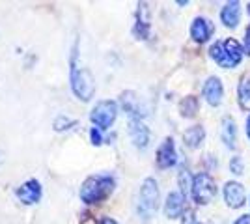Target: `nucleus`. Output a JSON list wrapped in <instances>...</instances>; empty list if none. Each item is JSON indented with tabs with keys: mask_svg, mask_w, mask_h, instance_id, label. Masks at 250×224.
<instances>
[{
	"mask_svg": "<svg viewBox=\"0 0 250 224\" xmlns=\"http://www.w3.org/2000/svg\"><path fill=\"white\" fill-rule=\"evenodd\" d=\"M114 191V178L110 176H90L81 187V200L86 204H97Z\"/></svg>",
	"mask_w": 250,
	"mask_h": 224,
	"instance_id": "obj_1",
	"label": "nucleus"
},
{
	"mask_svg": "<svg viewBox=\"0 0 250 224\" xmlns=\"http://www.w3.org/2000/svg\"><path fill=\"white\" fill-rule=\"evenodd\" d=\"M243 49H241L239 41H235L233 38H229L226 41H217L211 45V49H209V54H211V58L217 62L219 65L222 67H235V65L241 62V58H243Z\"/></svg>",
	"mask_w": 250,
	"mask_h": 224,
	"instance_id": "obj_2",
	"label": "nucleus"
},
{
	"mask_svg": "<svg viewBox=\"0 0 250 224\" xmlns=\"http://www.w3.org/2000/svg\"><path fill=\"white\" fill-rule=\"evenodd\" d=\"M159 207V187L153 178L144 180L138 192V213L144 219H149Z\"/></svg>",
	"mask_w": 250,
	"mask_h": 224,
	"instance_id": "obj_3",
	"label": "nucleus"
},
{
	"mask_svg": "<svg viewBox=\"0 0 250 224\" xmlns=\"http://www.w3.org/2000/svg\"><path fill=\"white\" fill-rule=\"evenodd\" d=\"M71 88L75 96L83 101H90L95 92V81L88 69H77L71 60Z\"/></svg>",
	"mask_w": 250,
	"mask_h": 224,
	"instance_id": "obj_4",
	"label": "nucleus"
},
{
	"mask_svg": "<svg viewBox=\"0 0 250 224\" xmlns=\"http://www.w3.org/2000/svg\"><path fill=\"white\" fill-rule=\"evenodd\" d=\"M215 194H217L215 180L206 172L198 174L194 178V182H192V198H194V202L200 204V205H206V204H209L215 198Z\"/></svg>",
	"mask_w": 250,
	"mask_h": 224,
	"instance_id": "obj_5",
	"label": "nucleus"
},
{
	"mask_svg": "<svg viewBox=\"0 0 250 224\" xmlns=\"http://www.w3.org/2000/svg\"><path fill=\"white\" fill-rule=\"evenodd\" d=\"M116 114H118V107H116L114 101H99L92 110L90 120L99 129H108L114 123Z\"/></svg>",
	"mask_w": 250,
	"mask_h": 224,
	"instance_id": "obj_6",
	"label": "nucleus"
},
{
	"mask_svg": "<svg viewBox=\"0 0 250 224\" xmlns=\"http://www.w3.org/2000/svg\"><path fill=\"white\" fill-rule=\"evenodd\" d=\"M224 200L229 207L233 209H239L245 205V200H247V192H245V187L237 182H228L226 187H224Z\"/></svg>",
	"mask_w": 250,
	"mask_h": 224,
	"instance_id": "obj_7",
	"label": "nucleus"
},
{
	"mask_svg": "<svg viewBox=\"0 0 250 224\" xmlns=\"http://www.w3.org/2000/svg\"><path fill=\"white\" fill-rule=\"evenodd\" d=\"M176 161L177 153L176 146H174V140L165 139V142L157 149V164H159V168H170V166L176 164Z\"/></svg>",
	"mask_w": 250,
	"mask_h": 224,
	"instance_id": "obj_8",
	"label": "nucleus"
},
{
	"mask_svg": "<svg viewBox=\"0 0 250 224\" xmlns=\"http://www.w3.org/2000/svg\"><path fill=\"white\" fill-rule=\"evenodd\" d=\"M15 194H17V198L22 204L30 205V204H36L42 198V185H40V182H36V180H28V182H24L17 189Z\"/></svg>",
	"mask_w": 250,
	"mask_h": 224,
	"instance_id": "obj_9",
	"label": "nucleus"
},
{
	"mask_svg": "<svg viewBox=\"0 0 250 224\" xmlns=\"http://www.w3.org/2000/svg\"><path fill=\"white\" fill-rule=\"evenodd\" d=\"M215 32V26H213V22L206 19V17H196L192 24H190V36H192V40L198 43H204L208 41L209 38L213 36Z\"/></svg>",
	"mask_w": 250,
	"mask_h": 224,
	"instance_id": "obj_10",
	"label": "nucleus"
},
{
	"mask_svg": "<svg viewBox=\"0 0 250 224\" xmlns=\"http://www.w3.org/2000/svg\"><path fill=\"white\" fill-rule=\"evenodd\" d=\"M222 96H224V88H222V81L217 79V77H209L204 84V97L209 105L217 107L220 101H222Z\"/></svg>",
	"mask_w": 250,
	"mask_h": 224,
	"instance_id": "obj_11",
	"label": "nucleus"
},
{
	"mask_svg": "<svg viewBox=\"0 0 250 224\" xmlns=\"http://www.w3.org/2000/svg\"><path fill=\"white\" fill-rule=\"evenodd\" d=\"M129 137L136 148H146L149 142V131L140 120H131L129 122Z\"/></svg>",
	"mask_w": 250,
	"mask_h": 224,
	"instance_id": "obj_12",
	"label": "nucleus"
},
{
	"mask_svg": "<svg viewBox=\"0 0 250 224\" xmlns=\"http://www.w3.org/2000/svg\"><path fill=\"white\" fill-rule=\"evenodd\" d=\"M185 211V196L181 192H170L165 204V215L168 219H177Z\"/></svg>",
	"mask_w": 250,
	"mask_h": 224,
	"instance_id": "obj_13",
	"label": "nucleus"
},
{
	"mask_svg": "<svg viewBox=\"0 0 250 224\" xmlns=\"http://www.w3.org/2000/svg\"><path fill=\"white\" fill-rule=\"evenodd\" d=\"M135 34L140 40H146L149 36V10L147 4L142 2L138 4V13H136V24H135Z\"/></svg>",
	"mask_w": 250,
	"mask_h": 224,
	"instance_id": "obj_14",
	"label": "nucleus"
},
{
	"mask_svg": "<svg viewBox=\"0 0 250 224\" xmlns=\"http://www.w3.org/2000/svg\"><path fill=\"white\" fill-rule=\"evenodd\" d=\"M220 21L224 22V26H228V28H235L241 21L239 2H228L220 11Z\"/></svg>",
	"mask_w": 250,
	"mask_h": 224,
	"instance_id": "obj_15",
	"label": "nucleus"
},
{
	"mask_svg": "<svg viewBox=\"0 0 250 224\" xmlns=\"http://www.w3.org/2000/svg\"><path fill=\"white\" fill-rule=\"evenodd\" d=\"M122 105H124L125 112L131 116V120H140V118L146 114L140 108V99L133 92H125L124 96H122Z\"/></svg>",
	"mask_w": 250,
	"mask_h": 224,
	"instance_id": "obj_16",
	"label": "nucleus"
},
{
	"mask_svg": "<svg viewBox=\"0 0 250 224\" xmlns=\"http://www.w3.org/2000/svg\"><path fill=\"white\" fill-rule=\"evenodd\" d=\"M206 139V129L202 127V125H192V127H188L185 133H183V142H185V146L190 149H196L204 142Z\"/></svg>",
	"mask_w": 250,
	"mask_h": 224,
	"instance_id": "obj_17",
	"label": "nucleus"
},
{
	"mask_svg": "<svg viewBox=\"0 0 250 224\" xmlns=\"http://www.w3.org/2000/svg\"><path fill=\"white\" fill-rule=\"evenodd\" d=\"M220 137H222L224 144H226L228 148H235V142H237V127H235V122L229 116H226L222 120Z\"/></svg>",
	"mask_w": 250,
	"mask_h": 224,
	"instance_id": "obj_18",
	"label": "nucleus"
},
{
	"mask_svg": "<svg viewBox=\"0 0 250 224\" xmlns=\"http://www.w3.org/2000/svg\"><path fill=\"white\" fill-rule=\"evenodd\" d=\"M179 112L183 118H194L198 112V99L194 96L185 97L181 103H179Z\"/></svg>",
	"mask_w": 250,
	"mask_h": 224,
	"instance_id": "obj_19",
	"label": "nucleus"
},
{
	"mask_svg": "<svg viewBox=\"0 0 250 224\" xmlns=\"http://www.w3.org/2000/svg\"><path fill=\"white\" fill-rule=\"evenodd\" d=\"M239 103L243 108H250V73H245L239 82Z\"/></svg>",
	"mask_w": 250,
	"mask_h": 224,
	"instance_id": "obj_20",
	"label": "nucleus"
},
{
	"mask_svg": "<svg viewBox=\"0 0 250 224\" xmlns=\"http://www.w3.org/2000/svg\"><path fill=\"white\" fill-rule=\"evenodd\" d=\"M192 182L194 180H190V174L187 170H183L179 174V187H181V194L183 196H187L188 191L192 192Z\"/></svg>",
	"mask_w": 250,
	"mask_h": 224,
	"instance_id": "obj_21",
	"label": "nucleus"
},
{
	"mask_svg": "<svg viewBox=\"0 0 250 224\" xmlns=\"http://www.w3.org/2000/svg\"><path fill=\"white\" fill-rule=\"evenodd\" d=\"M229 168H231V172H233V174L241 176V174H243V170H245V166H243V159H241V157H233V159L229 161Z\"/></svg>",
	"mask_w": 250,
	"mask_h": 224,
	"instance_id": "obj_22",
	"label": "nucleus"
},
{
	"mask_svg": "<svg viewBox=\"0 0 250 224\" xmlns=\"http://www.w3.org/2000/svg\"><path fill=\"white\" fill-rule=\"evenodd\" d=\"M62 125H65V129H69L67 125H75V122L73 120H67V118L62 116L54 122V129H56V131H62Z\"/></svg>",
	"mask_w": 250,
	"mask_h": 224,
	"instance_id": "obj_23",
	"label": "nucleus"
},
{
	"mask_svg": "<svg viewBox=\"0 0 250 224\" xmlns=\"http://www.w3.org/2000/svg\"><path fill=\"white\" fill-rule=\"evenodd\" d=\"M90 137H92V142H94L95 146H99V144L103 142V137H101V131H99V127L92 129V131H90Z\"/></svg>",
	"mask_w": 250,
	"mask_h": 224,
	"instance_id": "obj_24",
	"label": "nucleus"
},
{
	"mask_svg": "<svg viewBox=\"0 0 250 224\" xmlns=\"http://www.w3.org/2000/svg\"><path fill=\"white\" fill-rule=\"evenodd\" d=\"M245 53L250 56V26L247 28V34H245Z\"/></svg>",
	"mask_w": 250,
	"mask_h": 224,
	"instance_id": "obj_25",
	"label": "nucleus"
},
{
	"mask_svg": "<svg viewBox=\"0 0 250 224\" xmlns=\"http://www.w3.org/2000/svg\"><path fill=\"white\" fill-rule=\"evenodd\" d=\"M233 224H250V215H241Z\"/></svg>",
	"mask_w": 250,
	"mask_h": 224,
	"instance_id": "obj_26",
	"label": "nucleus"
},
{
	"mask_svg": "<svg viewBox=\"0 0 250 224\" xmlns=\"http://www.w3.org/2000/svg\"><path fill=\"white\" fill-rule=\"evenodd\" d=\"M101 224H118V223H116V221H112V219H108V217H106V219H103V221H101Z\"/></svg>",
	"mask_w": 250,
	"mask_h": 224,
	"instance_id": "obj_27",
	"label": "nucleus"
},
{
	"mask_svg": "<svg viewBox=\"0 0 250 224\" xmlns=\"http://www.w3.org/2000/svg\"><path fill=\"white\" fill-rule=\"evenodd\" d=\"M247 135H249V139H250V116H249V120H247Z\"/></svg>",
	"mask_w": 250,
	"mask_h": 224,
	"instance_id": "obj_28",
	"label": "nucleus"
},
{
	"mask_svg": "<svg viewBox=\"0 0 250 224\" xmlns=\"http://www.w3.org/2000/svg\"><path fill=\"white\" fill-rule=\"evenodd\" d=\"M249 11H250V4H249Z\"/></svg>",
	"mask_w": 250,
	"mask_h": 224,
	"instance_id": "obj_29",
	"label": "nucleus"
}]
</instances>
